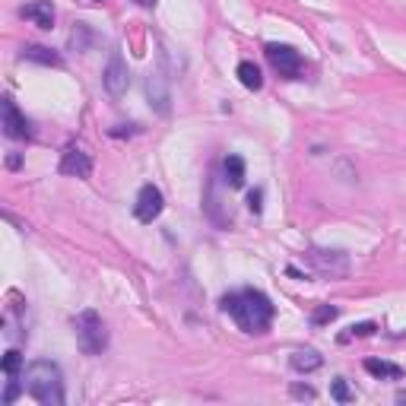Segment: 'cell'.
Listing matches in <instances>:
<instances>
[{
  "mask_svg": "<svg viewBox=\"0 0 406 406\" xmlns=\"http://www.w3.org/2000/svg\"><path fill=\"white\" fill-rule=\"evenodd\" d=\"M219 308L225 315H232L245 333H267V327L273 324V302L260 289L229 292V295H223Z\"/></svg>",
  "mask_w": 406,
  "mask_h": 406,
  "instance_id": "obj_1",
  "label": "cell"
},
{
  "mask_svg": "<svg viewBox=\"0 0 406 406\" xmlns=\"http://www.w3.org/2000/svg\"><path fill=\"white\" fill-rule=\"evenodd\" d=\"M25 390L42 406H64V372L51 359H35L25 368Z\"/></svg>",
  "mask_w": 406,
  "mask_h": 406,
  "instance_id": "obj_2",
  "label": "cell"
},
{
  "mask_svg": "<svg viewBox=\"0 0 406 406\" xmlns=\"http://www.w3.org/2000/svg\"><path fill=\"white\" fill-rule=\"evenodd\" d=\"M74 333H76V343L83 349L86 356H102L108 346V330L102 317L95 311H80L74 317Z\"/></svg>",
  "mask_w": 406,
  "mask_h": 406,
  "instance_id": "obj_3",
  "label": "cell"
},
{
  "mask_svg": "<svg viewBox=\"0 0 406 406\" xmlns=\"http://www.w3.org/2000/svg\"><path fill=\"white\" fill-rule=\"evenodd\" d=\"M305 264L311 267L317 276H327V280H337V276L349 273V254L346 251L311 248V251H305Z\"/></svg>",
  "mask_w": 406,
  "mask_h": 406,
  "instance_id": "obj_4",
  "label": "cell"
},
{
  "mask_svg": "<svg viewBox=\"0 0 406 406\" xmlns=\"http://www.w3.org/2000/svg\"><path fill=\"white\" fill-rule=\"evenodd\" d=\"M267 60L286 80H299L302 70H305V60L292 45H267Z\"/></svg>",
  "mask_w": 406,
  "mask_h": 406,
  "instance_id": "obj_5",
  "label": "cell"
},
{
  "mask_svg": "<svg viewBox=\"0 0 406 406\" xmlns=\"http://www.w3.org/2000/svg\"><path fill=\"white\" fill-rule=\"evenodd\" d=\"M102 86H105L111 95H124L127 86H131V74H127V64L121 58V51H111L105 70H102Z\"/></svg>",
  "mask_w": 406,
  "mask_h": 406,
  "instance_id": "obj_6",
  "label": "cell"
},
{
  "mask_svg": "<svg viewBox=\"0 0 406 406\" xmlns=\"http://www.w3.org/2000/svg\"><path fill=\"white\" fill-rule=\"evenodd\" d=\"M162 207H166V197H162V191H159L156 184H143L140 194H137V203H133V216H137L140 223L150 225L153 219H159Z\"/></svg>",
  "mask_w": 406,
  "mask_h": 406,
  "instance_id": "obj_7",
  "label": "cell"
},
{
  "mask_svg": "<svg viewBox=\"0 0 406 406\" xmlns=\"http://www.w3.org/2000/svg\"><path fill=\"white\" fill-rule=\"evenodd\" d=\"M146 99H150V105L156 108L159 115H168V102H172V95H168V76H166L162 67L146 76Z\"/></svg>",
  "mask_w": 406,
  "mask_h": 406,
  "instance_id": "obj_8",
  "label": "cell"
},
{
  "mask_svg": "<svg viewBox=\"0 0 406 406\" xmlns=\"http://www.w3.org/2000/svg\"><path fill=\"white\" fill-rule=\"evenodd\" d=\"M60 172L70 174V178H89L92 174L89 153H83L80 146H67L64 156H60Z\"/></svg>",
  "mask_w": 406,
  "mask_h": 406,
  "instance_id": "obj_9",
  "label": "cell"
},
{
  "mask_svg": "<svg viewBox=\"0 0 406 406\" xmlns=\"http://www.w3.org/2000/svg\"><path fill=\"white\" fill-rule=\"evenodd\" d=\"M3 133L10 140H25L29 137V121L19 115V108L13 105V99H3Z\"/></svg>",
  "mask_w": 406,
  "mask_h": 406,
  "instance_id": "obj_10",
  "label": "cell"
},
{
  "mask_svg": "<svg viewBox=\"0 0 406 406\" xmlns=\"http://www.w3.org/2000/svg\"><path fill=\"white\" fill-rule=\"evenodd\" d=\"M19 16L35 23L38 29H54V3L51 0H32V3H25L19 10Z\"/></svg>",
  "mask_w": 406,
  "mask_h": 406,
  "instance_id": "obj_11",
  "label": "cell"
},
{
  "mask_svg": "<svg viewBox=\"0 0 406 406\" xmlns=\"http://www.w3.org/2000/svg\"><path fill=\"white\" fill-rule=\"evenodd\" d=\"M321 365H324V356L315 352V349H295L289 356V368L299 374H311V372H317Z\"/></svg>",
  "mask_w": 406,
  "mask_h": 406,
  "instance_id": "obj_12",
  "label": "cell"
},
{
  "mask_svg": "<svg viewBox=\"0 0 406 406\" xmlns=\"http://www.w3.org/2000/svg\"><path fill=\"white\" fill-rule=\"evenodd\" d=\"M19 58L32 60V64H42V67H60V64H64L60 54H54V51L45 48V45H25V48L19 51Z\"/></svg>",
  "mask_w": 406,
  "mask_h": 406,
  "instance_id": "obj_13",
  "label": "cell"
},
{
  "mask_svg": "<svg viewBox=\"0 0 406 406\" xmlns=\"http://www.w3.org/2000/svg\"><path fill=\"white\" fill-rule=\"evenodd\" d=\"M365 372L372 374V378H390V381L403 378V368L394 362H384V359H365Z\"/></svg>",
  "mask_w": 406,
  "mask_h": 406,
  "instance_id": "obj_14",
  "label": "cell"
},
{
  "mask_svg": "<svg viewBox=\"0 0 406 406\" xmlns=\"http://www.w3.org/2000/svg\"><path fill=\"white\" fill-rule=\"evenodd\" d=\"M235 74H238L241 86H245V89H251V92H257L260 86H264V76H260V67H257V64H251V60H241Z\"/></svg>",
  "mask_w": 406,
  "mask_h": 406,
  "instance_id": "obj_15",
  "label": "cell"
},
{
  "mask_svg": "<svg viewBox=\"0 0 406 406\" xmlns=\"http://www.w3.org/2000/svg\"><path fill=\"white\" fill-rule=\"evenodd\" d=\"M223 174H225V181L232 184V188H241V184H245V159L241 156H225L223 159Z\"/></svg>",
  "mask_w": 406,
  "mask_h": 406,
  "instance_id": "obj_16",
  "label": "cell"
},
{
  "mask_svg": "<svg viewBox=\"0 0 406 406\" xmlns=\"http://www.w3.org/2000/svg\"><path fill=\"white\" fill-rule=\"evenodd\" d=\"M330 397L337 400V403H349V400H356V394H352V387L346 384V378H337V381L330 384Z\"/></svg>",
  "mask_w": 406,
  "mask_h": 406,
  "instance_id": "obj_17",
  "label": "cell"
},
{
  "mask_svg": "<svg viewBox=\"0 0 406 406\" xmlns=\"http://www.w3.org/2000/svg\"><path fill=\"white\" fill-rule=\"evenodd\" d=\"M0 368H3V374H19V368H23V356H19V349H7V356H3V362H0Z\"/></svg>",
  "mask_w": 406,
  "mask_h": 406,
  "instance_id": "obj_18",
  "label": "cell"
},
{
  "mask_svg": "<svg viewBox=\"0 0 406 406\" xmlns=\"http://www.w3.org/2000/svg\"><path fill=\"white\" fill-rule=\"evenodd\" d=\"M337 315H340V311H337L333 305H321V308H315V315H311V324H317V327H321V324L337 321Z\"/></svg>",
  "mask_w": 406,
  "mask_h": 406,
  "instance_id": "obj_19",
  "label": "cell"
},
{
  "mask_svg": "<svg viewBox=\"0 0 406 406\" xmlns=\"http://www.w3.org/2000/svg\"><path fill=\"white\" fill-rule=\"evenodd\" d=\"M19 390H23L19 374H10V378H7V390H3V406H13V400L19 397Z\"/></svg>",
  "mask_w": 406,
  "mask_h": 406,
  "instance_id": "obj_20",
  "label": "cell"
},
{
  "mask_svg": "<svg viewBox=\"0 0 406 406\" xmlns=\"http://www.w3.org/2000/svg\"><path fill=\"white\" fill-rule=\"evenodd\" d=\"M374 330H378V327H374L372 321H365V324H352V327H349V333H343V343H346V340H352V337H372Z\"/></svg>",
  "mask_w": 406,
  "mask_h": 406,
  "instance_id": "obj_21",
  "label": "cell"
},
{
  "mask_svg": "<svg viewBox=\"0 0 406 406\" xmlns=\"http://www.w3.org/2000/svg\"><path fill=\"white\" fill-rule=\"evenodd\" d=\"M86 42H89V32H86V25H76L74 35H70V45H74L76 51H83Z\"/></svg>",
  "mask_w": 406,
  "mask_h": 406,
  "instance_id": "obj_22",
  "label": "cell"
},
{
  "mask_svg": "<svg viewBox=\"0 0 406 406\" xmlns=\"http://www.w3.org/2000/svg\"><path fill=\"white\" fill-rule=\"evenodd\" d=\"M292 397L295 400H315V387H308V384H292Z\"/></svg>",
  "mask_w": 406,
  "mask_h": 406,
  "instance_id": "obj_23",
  "label": "cell"
},
{
  "mask_svg": "<svg viewBox=\"0 0 406 406\" xmlns=\"http://www.w3.org/2000/svg\"><path fill=\"white\" fill-rule=\"evenodd\" d=\"M260 200H264V191H260V188L248 194V210H251V213H260V210H264V203H260Z\"/></svg>",
  "mask_w": 406,
  "mask_h": 406,
  "instance_id": "obj_24",
  "label": "cell"
},
{
  "mask_svg": "<svg viewBox=\"0 0 406 406\" xmlns=\"http://www.w3.org/2000/svg\"><path fill=\"white\" fill-rule=\"evenodd\" d=\"M133 3H137V7H146V10H150V7H156L159 0H133Z\"/></svg>",
  "mask_w": 406,
  "mask_h": 406,
  "instance_id": "obj_25",
  "label": "cell"
},
{
  "mask_svg": "<svg viewBox=\"0 0 406 406\" xmlns=\"http://www.w3.org/2000/svg\"><path fill=\"white\" fill-rule=\"evenodd\" d=\"M397 403H406V390H400L397 394Z\"/></svg>",
  "mask_w": 406,
  "mask_h": 406,
  "instance_id": "obj_26",
  "label": "cell"
},
{
  "mask_svg": "<svg viewBox=\"0 0 406 406\" xmlns=\"http://www.w3.org/2000/svg\"><path fill=\"white\" fill-rule=\"evenodd\" d=\"M83 3H102V0H83Z\"/></svg>",
  "mask_w": 406,
  "mask_h": 406,
  "instance_id": "obj_27",
  "label": "cell"
}]
</instances>
